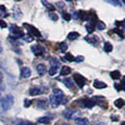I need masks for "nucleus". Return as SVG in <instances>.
Masks as SVG:
<instances>
[{"label":"nucleus","instance_id":"obj_1","mask_svg":"<svg viewBox=\"0 0 125 125\" xmlns=\"http://www.w3.org/2000/svg\"><path fill=\"white\" fill-rule=\"evenodd\" d=\"M65 98L64 92L60 89H53L52 90V95L50 96V104L52 107H57L60 105L62 100Z\"/></svg>","mask_w":125,"mask_h":125},{"label":"nucleus","instance_id":"obj_2","mask_svg":"<svg viewBox=\"0 0 125 125\" xmlns=\"http://www.w3.org/2000/svg\"><path fill=\"white\" fill-rule=\"evenodd\" d=\"M0 102H1V106H2V109L4 111H9V109L13 106L14 104V97L11 95H5L3 96L1 99H0Z\"/></svg>","mask_w":125,"mask_h":125},{"label":"nucleus","instance_id":"obj_3","mask_svg":"<svg viewBox=\"0 0 125 125\" xmlns=\"http://www.w3.org/2000/svg\"><path fill=\"white\" fill-rule=\"evenodd\" d=\"M73 80L76 83V84L78 85L79 88H83L85 83H87V80H85V78L81 75V74H78V73H75L73 75Z\"/></svg>","mask_w":125,"mask_h":125},{"label":"nucleus","instance_id":"obj_4","mask_svg":"<svg viewBox=\"0 0 125 125\" xmlns=\"http://www.w3.org/2000/svg\"><path fill=\"white\" fill-rule=\"evenodd\" d=\"M10 32L13 33V36L16 37V38H20V37L24 36V34H23L22 29L19 28V27L16 26V25H11L10 26Z\"/></svg>","mask_w":125,"mask_h":125},{"label":"nucleus","instance_id":"obj_5","mask_svg":"<svg viewBox=\"0 0 125 125\" xmlns=\"http://www.w3.org/2000/svg\"><path fill=\"white\" fill-rule=\"evenodd\" d=\"M25 27H27L28 28V31L29 32H31L33 34V36H36V37H39V38H41V32L39 31L36 27H33L32 25H28V24H24Z\"/></svg>","mask_w":125,"mask_h":125},{"label":"nucleus","instance_id":"obj_6","mask_svg":"<svg viewBox=\"0 0 125 125\" xmlns=\"http://www.w3.org/2000/svg\"><path fill=\"white\" fill-rule=\"evenodd\" d=\"M21 77L22 78H27L31 75V70L28 68V67H23L21 69Z\"/></svg>","mask_w":125,"mask_h":125},{"label":"nucleus","instance_id":"obj_7","mask_svg":"<svg viewBox=\"0 0 125 125\" xmlns=\"http://www.w3.org/2000/svg\"><path fill=\"white\" fill-rule=\"evenodd\" d=\"M83 102V106L89 107V108H92L94 105L96 104V101L94 100L93 98H92V99H84Z\"/></svg>","mask_w":125,"mask_h":125},{"label":"nucleus","instance_id":"obj_8","mask_svg":"<svg viewBox=\"0 0 125 125\" xmlns=\"http://www.w3.org/2000/svg\"><path fill=\"white\" fill-rule=\"evenodd\" d=\"M94 88H96V89H98V90H101V89H104V88H106L107 87V84L103 83V81H100V80H95L94 81Z\"/></svg>","mask_w":125,"mask_h":125},{"label":"nucleus","instance_id":"obj_9","mask_svg":"<svg viewBox=\"0 0 125 125\" xmlns=\"http://www.w3.org/2000/svg\"><path fill=\"white\" fill-rule=\"evenodd\" d=\"M46 66L45 65H43V64H40V65H38L37 66V72H38V74L39 75H41V76H43L44 74L46 73Z\"/></svg>","mask_w":125,"mask_h":125},{"label":"nucleus","instance_id":"obj_10","mask_svg":"<svg viewBox=\"0 0 125 125\" xmlns=\"http://www.w3.org/2000/svg\"><path fill=\"white\" fill-rule=\"evenodd\" d=\"M78 17H79V19L81 21H87L88 18H89V13H87V11L84 10H79L78 11Z\"/></svg>","mask_w":125,"mask_h":125},{"label":"nucleus","instance_id":"obj_11","mask_svg":"<svg viewBox=\"0 0 125 125\" xmlns=\"http://www.w3.org/2000/svg\"><path fill=\"white\" fill-rule=\"evenodd\" d=\"M41 93H42V91H41L40 88H31L29 90L30 96H38V95H40Z\"/></svg>","mask_w":125,"mask_h":125},{"label":"nucleus","instance_id":"obj_12","mask_svg":"<svg viewBox=\"0 0 125 125\" xmlns=\"http://www.w3.org/2000/svg\"><path fill=\"white\" fill-rule=\"evenodd\" d=\"M71 68L70 67H68V66H64V67L62 68V70H61V75H62V76H65V75H68V74H70L71 73Z\"/></svg>","mask_w":125,"mask_h":125},{"label":"nucleus","instance_id":"obj_13","mask_svg":"<svg viewBox=\"0 0 125 125\" xmlns=\"http://www.w3.org/2000/svg\"><path fill=\"white\" fill-rule=\"evenodd\" d=\"M62 83H64L66 84V87L69 88V89L74 88V83H73V81H72L71 78H65V79L62 80Z\"/></svg>","mask_w":125,"mask_h":125},{"label":"nucleus","instance_id":"obj_14","mask_svg":"<svg viewBox=\"0 0 125 125\" xmlns=\"http://www.w3.org/2000/svg\"><path fill=\"white\" fill-rule=\"evenodd\" d=\"M78 125H89V120L87 118H78L75 120Z\"/></svg>","mask_w":125,"mask_h":125},{"label":"nucleus","instance_id":"obj_15","mask_svg":"<svg viewBox=\"0 0 125 125\" xmlns=\"http://www.w3.org/2000/svg\"><path fill=\"white\" fill-rule=\"evenodd\" d=\"M95 27H96V23L90 21L89 24L87 25V30H88V32H89V33H92L93 31H94V29H95Z\"/></svg>","mask_w":125,"mask_h":125},{"label":"nucleus","instance_id":"obj_16","mask_svg":"<svg viewBox=\"0 0 125 125\" xmlns=\"http://www.w3.org/2000/svg\"><path fill=\"white\" fill-rule=\"evenodd\" d=\"M31 51L36 54V55H41L42 52H43V50L39 46H32V47H31Z\"/></svg>","mask_w":125,"mask_h":125},{"label":"nucleus","instance_id":"obj_17","mask_svg":"<svg viewBox=\"0 0 125 125\" xmlns=\"http://www.w3.org/2000/svg\"><path fill=\"white\" fill-rule=\"evenodd\" d=\"M103 49H104V51L107 52V53L111 52L112 50H113V45L109 42H105L104 43V46H103Z\"/></svg>","mask_w":125,"mask_h":125},{"label":"nucleus","instance_id":"obj_18","mask_svg":"<svg viewBox=\"0 0 125 125\" xmlns=\"http://www.w3.org/2000/svg\"><path fill=\"white\" fill-rule=\"evenodd\" d=\"M111 77L113 78V79H115V80H118L119 78L121 77V74H120V72L118 71V70H115V71L111 72Z\"/></svg>","mask_w":125,"mask_h":125},{"label":"nucleus","instance_id":"obj_19","mask_svg":"<svg viewBox=\"0 0 125 125\" xmlns=\"http://www.w3.org/2000/svg\"><path fill=\"white\" fill-rule=\"evenodd\" d=\"M115 105H116V107H118V108H121V107H123L124 105H125V101L123 100V99H117L116 101H115V103H114Z\"/></svg>","mask_w":125,"mask_h":125},{"label":"nucleus","instance_id":"obj_20","mask_svg":"<svg viewBox=\"0 0 125 125\" xmlns=\"http://www.w3.org/2000/svg\"><path fill=\"white\" fill-rule=\"evenodd\" d=\"M77 38H79V33L76 32V31H72L68 34V39L69 40H76Z\"/></svg>","mask_w":125,"mask_h":125},{"label":"nucleus","instance_id":"obj_21","mask_svg":"<svg viewBox=\"0 0 125 125\" xmlns=\"http://www.w3.org/2000/svg\"><path fill=\"white\" fill-rule=\"evenodd\" d=\"M73 115H74V111H72V109H67V111H65V113H64V116L67 119H71Z\"/></svg>","mask_w":125,"mask_h":125},{"label":"nucleus","instance_id":"obj_22","mask_svg":"<svg viewBox=\"0 0 125 125\" xmlns=\"http://www.w3.org/2000/svg\"><path fill=\"white\" fill-rule=\"evenodd\" d=\"M50 121H51V118H49V117H42L38 120V122L40 123H50Z\"/></svg>","mask_w":125,"mask_h":125},{"label":"nucleus","instance_id":"obj_23","mask_svg":"<svg viewBox=\"0 0 125 125\" xmlns=\"http://www.w3.org/2000/svg\"><path fill=\"white\" fill-rule=\"evenodd\" d=\"M84 40H85V41H88L89 43H91V44H95V43L98 41V39H97V37H91V38H90V37H87V38L84 39Z\"/></svg>","mask_w":125,"mask_h":125},{"label":"nucleus","instance_id":"obj_24","mask_svg":"<svg viewBox=\"0 0 125 125\" xmlns=\"http://www.w3.org/2000/svg\"><path fill=\"white\" fill-rule=\"evenodd\" d=\"M42 3H43V4H44L49 10H54V5H52L51 3H49L48 1H42Z\"/></svg>","mask_w":125,"mask_h":125},{"label":"nucleus","instance_id":"obj_25","mask_svg":"<svg viewBox=\"0 0 125 125\" xmlns=\"http://www.w3.org/2000/svg\"><path fill=\"white\" fill-rule=\"evenodd\" d=\"M96 27H97V29H99V30H103V29H105V24L103 22L98 21L96 23Z\"/></svg>","mask_w":125,"mask_h":125},{"label":"nucleus","instance_id":"obj_26","mask_svg":"<svg viewBox=\"0 0 125 125\" xmlns=\"http://www.w3.org/2000/svg\"><path fill=\"white\" fill-rule=\"evenodd\" d=\"M60 48H61V50H62V52H65L66 50L68 49V45H67V43H66V42L61 43V44H60Z\"/></svg>","mask_w":125,"mask_h":125},{"label":"nucleus","instance_id":"obj_27","mask_svg":"<svg viewBox=\"0 0 125 125\" xmlns=\"http://www.w3.org/2000/svg\"><path fill=\"white\" fill-rule=\"evenodd\" d=\"M57 70H58L57 67H51V68H50V70H49V74H50L51 76L55 75V74L57 73Z\"/></svg>","mask_w":125,"mask_h":125},{"label":"nucleus","instance_id":"obj_28","mask_svg":"<svg viewBox=\"0 0 125 125\" xmlns=\"http://www.w3.org/2000/svg\"><path fill=\"white\" fill-rule=\"evenodd\" d=\"M65 58H66L67 61H69V62H73L74 60H75V57H74L71 53H67V54H66V55H65Z\"/></svg>","mask_w":125,"mask_h":125},{"label":"nucleus","instance_id":"obj_29","mask_svg":"<svg viewBox=\"0 0 125 125\" xmlns=\"http://www.w3.org/2000/svg\"><path fill=\"white\" fill-rule=\"evenodd\" d=\"M62 18H64L66 21H70L71 20V15L69 13H62Z\"/></svg>","mask_w":125,"mask_h":125},{"label":"nucleus","instance_id":"obj_30","mask_svg":"<svg viewBox=\"0 0 125 125\" xmlns=\"http://www.w3.org/2000/svg\"><path fill=\"white\" fill-rule=\"evenodd\" d=\"M46 101H44V100H40V101H38V106L40 107V108H44L45 106H46Z\"/></svg>","mask_w":125,"mask_h":125},{"label":"nucleus","instance_id":"obj_31","mask_svg":"<svg viewBox=\"0 0 125 125\" xmlns=\"http://www.w3.org/2000/svg\"><path fill=\"white\" fill-rule=\"evenodd\" d=\"M23 39L26 41V42H32V37L30 36V34H26V36H23Z\"/></svg>","mask_w":125,"mask_h":125},{"label":"nucleus","instance_id":"obj_32","mask_svg":"<svg viewBox=\"0 0 125 125\" xmlns=\"http://www.w3.org/2000/svg\"><path fill=\"white\" fill-rule=\"evenodd\" d=\"M83 60H84V57H83V55H78V56L75 57V60H74V61H75L76 62H81Z\"/></svg>","mask_w":125,"mask_h":125},{"label":"nucleus","instance_id":"obj_33","mask_svg":"<svg viewBox=\"0 0 125 125\" xmlns=\"http://www.w3.org/2000/svg\"><path fill=\"white\" fill-rule=\"evenodd\" d=\"M116 24H117V25H119V26H121V27H122V28H124V29H125V20L121 21V22L117 21V22H116Z\"/></svg>","mask_w":125,"mask_h":125},{"label":"nucleus","instance_id":"obj_34","mask_svg":"<svg viewBox=\"0 0 125 125\" xmlns=\"http://www.w3.org/2000/svg\"><path fill=\"white\" fill-rule=\"evenodd\" d=\"M120 89H122L125 91V76L123 77V79L121 80V84H120Z\"/></svg>","mask_w":125,"mask_h":125},{"label":"nucleus","instance_id":"obj_35","mask_svg":"<svg viewBox=\"0 0 125 125\" xmlns=\"http://www.w3.org/2000/svg\"><path fill=\"white\" fill-rule=\"evenodd\" d=\"M51 64H52V67H57V66H58V62H57L56 58H54V60L52 58V60H51Z\"/></svg>","mask_w":125,"mask_h":125},{"label":"nucleus","instance_id":"obj_36","mask_svg":"<svg viewBox=\"0 0 125 125\" xmlns=\"http://www.w3.org/2000/svg\"><path fill=\"white\" fill-rule=\"evenodd\" d=\"M5 11H6V9H5L4 6H3V5H1V6H0V15H1V16H3V15L5 14Z\"/></svg>","mask_w":125,"mask_h":125},{"label":"nucleus","instance_id":"obj_37","mask_svg":"<svg viewBox=\"0 0 125 125\" xmlns=\"http://www.w3.org/2000/svg\"><path fill=\"white\" fill-rule=\"evenodd\" d=\"M4 89L3 88V78H2V73L0 72V90Z\"/></svg>","mask_w":125,"mask_h":125},{"label":"nucleus","instance_id":"obj_38","mask_svg":"<svg viewBox=\"0 0 125 125\" xmlns=\"http://www.w3.org/2000/svg\"><path fill=\"white\" fill-rule=\"evenodd\" d=\"M49 17H50V18H51V19H52V20H53V21H56V20H57V19H58V17H57V16H56L55 14H51V13H50V14H49Z\"/></svg>","mask_w":125,"mask_h":125},{"label":"nucleus","instance_id":"obj_39","mask_svg":"<svg viewBox=\"0 0 125 125\" xmlns=\"http://www.w3.org/2000/svg\"><path fill=\"white\" fill-rule=\"evenodd\" d=\"M107 2L108 3H112V4H114V5H120V2L119 1H113V0H108Z\"/></svg>","mask_w":125,"mask_h":125},{"label":"nucleus","instance_id":"obj_40","mask_svg":"<svg viewBox=\"0 0 125 125\" xmlns=\"http://www.w3.org/2000/svg\"><path fill=\"white\" fill-rule=\"evenodd\" d=\"M0 26H1L2 28H5V27H6V23L1 20V21H0Z\"/></svg>","mask_w":125,"mask_h":125},{"label":"nucleus","instance_id":"obj_41","mask_svg":"<svg viewBox=\"0 0 125 125\" xmlns=\"http://www.w3.org/2000/svg\"><path fill=\"white\" fill-rule=\"evenodd\" d=\"M30 103H31V101L25 100V104H24V106H25V107H28V106H30Z\"/></svg>","mask_w":125,"mask_h":125},{"label":"nucleus","instance_id":"obj_42","mask_svg":"<svg viewBox=\"0 0 125 125\" xmlns=\"http://www.w3.org/2000/svg\"><path fill=\"white\" fill-rule=\"evenodd\" d=\"M111 118H112V120H116V121H118V117H117V116H112Z\"/></svg>","mask_w":125,"mask_h":125},{"label":"nucleus","instance_id":"obj_43","mask_svg":"<svg viewBox=\"0 0 125 125\" xmlns=\"http://www.w3.org/2000/svg\"><path fill=\"white\" fill-rule=\"evenodd\" d=\"M57 4H58V5H57L58 7H62H62H64V2H62H62H58V3H57Z\"/></svg>","mask_w":125,"mask_h":125},{"label":"nucleus","instance_id":"obj_44","mask_svg":"<svg viewBox=\"0 0 125 125\" xmlns=\"http://www.w3.org/2000/svg\"><path fill=\"white\" fill-rule=\"evenodd\" d=\"M23 125H36L34 123H30V122H26V123H24Z\"/></svg>","mask_w":125,"mask_h":125},{"label":"nucleus","instance_id":"obj_45","mask_svg":"<svg viewBox=\"0 0 125 125\" xmlns=\"http://www.w3.org/2000/svg\"><path fill=\"white\" fill-rule=\"evenodd\" d=\"M95 125H107V124H105V123H103V122H99V123H97V124H95Z\"/></svg>","mask_w":125,"mask_h":125},{"label":"nucleus","instance_id":"obj_46","mask_svg":"<svg viewBox=\"0 0 125 125\" xmlns=\"http://www.w3.org/2000/svg\"><path fill=\"white\" fill-rule=\"evenodd\" d=\"M2 52V45H1V43H0V54H1Z\"/></svg>","mask_w":125,"mask_h":125},{"label":"nucleus","instance_id":"obj_47","mask_svg":"<svg viewBox=\"0 0 125 125\" xmlns=\"http://www.w3.org/2000/svg\"><path fill=\"white\" fill-rule=\"evenodd\" d=\"M121 125H125V122L123 121V122H121Z\"/></svg>","mask_w":125,"mask_h":125},{"label":"nucleus","instance_id":"obj_48","mask_svg":"<svg viewBox=\"0 0 125 125\" xmlns=\"http://www.w3.org/2000/svg\"><path fill=\"white\" fill-rule=\"evenodd\" d=\"M62 125H69V124H66V123H64V124H62Z\"/></svg>","mask_w":125,"mask_h":125},{"label":"nucleus","instance_id":"obj_49","mask_svg":"<svg viewBox=\"0 0 125 125\" xmlns=\"http://www.w3.org/2000/svg\"><path fill=\"white\" fill-rule=\"evenodd\" d=\"M123 2H124V3H125V0H124V1H123Z\"/></svg>","mask_w":125,"mask_h":125}]
</instances>
